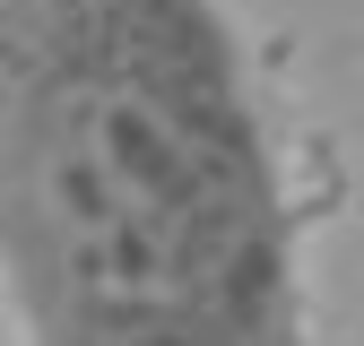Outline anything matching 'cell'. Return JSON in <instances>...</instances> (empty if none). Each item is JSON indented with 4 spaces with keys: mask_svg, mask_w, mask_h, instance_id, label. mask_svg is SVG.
<instances>
[{
    "mask_svg": "<svg viewBox=\"0 0 364 346\" xmlns=\"http://www.w3.org/2000/svg\"><path fill=\"white\" fill-rule=\"evenodd\" d=\"M0 303L18 346H312L295 156L225 0H0Z\"/></svg>",
    "mask_w": 364,
    "mask_h": 346,
    "instance_id": "6da1fadb",
    "label": "cell"
}]
</instances>
